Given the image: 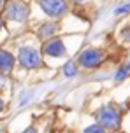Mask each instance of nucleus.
<instances>
[{
	"label": "nucleus",
	"mask_w": 130,
	"mask_h": 133,
	"mask_svg": "<svg viewBox=\"0 0 130 133\" xmlns=\"http://www.w3.org/2000/svg\"><path fill=\"white\" fill-rule=\"evenodd\" d=\"M39 7L42 9V12L49 16V18H62L63 14L69 11V5L65 0H39Z\"/></svg>",
	"instance_id": "5"
},
{
	"label": "nucleus",
	"mask_w": 130,
	"mask_h": 133,
	"mask_svg": "<svg viewBox=\"0 0 130 133\" xmlns=\"http://www.w3.org/2000/svg\"><path fill=\"white\" fill-rule=\"evenodd\" d=\"M30 14V7L21 2V0H9L4 5V16L9 21H16V23H23Z\"/></svg>",
	"instance_id": "4"
},
{
	"label": "nucleus",
	"mask_w": 130,
	"mask_h": 133,
	"mask_svg": "<svg viewBox=\"0 0 130 133\" xmlns=\"http://www.w3.org/2000/svg\"><path fill=\"white\" fill-rule=\"evenodd\" d=\"M4 109H5V102L0 98V114H2V110H4Z\"/></svg>",
	"instance_id": "16"
},
{
	"label": "nucleus",
	"mask_w": 130,
	"mask_h": 133,
	"mask_svg": "<svg viewBox=\"0 0 130 133\" xmlns=\"http://www.w3.org/2000/svg\"><path fill=\"white\" fill-rule=\"evenodd\" d=\"M56 33H58V25L53 23V21H49V23H42L39 30H37V35H39V39H42L44 42L49 39H53L56 37Z\"/></svg>",
	"instance_id": "8"
},
{
	"label": "nucleus",
	"mask_w": 130,
	"mask_h": 133,
	"mask_svg": "<svg viewBox=\"0 0 130 133\" xmlns=\"http://www.w3.org/2000/svg\"><path fill=\"white\" fill-rule=\"evenodd\" d=\"M97 124L100 128H104L106 131H118L121 126V110L116 105H104L100 107L95 114Z\"/></svg>",
	"instance_id": "1"
},
{
	"label": "nucleus",
	"mask_w": 130,
	"mask_h": 133,
	"mask_svg": "<svg viewBox=\"0 0 130 133\" xmlns=\"http://www.w3.org/2000/svg\"><path fill=\"white\" fill-rule=\"evenodd\" d=\"M14 65H16V56L7 49H0V72L7 75L14 70Z\"/></svg>",
	"instance_id": "7"
},
{
	"label": "nucleus",
	"mask_w": 130,
	"mask_h": 133,
	"mask_svg": "<svg viewBox=\"0 0 130 133\" xmlns=\"http://www.w3.org/2000/svg\"><path fill=\"white\" fill-rule=\"evenodd\" d=\"M7 82H9L7 75H5V74H2V72H0V91H2V89H4V88L7 86Z\"/></svg>",
	"instance_id": "14"
},
{
	"label": "nucleus",
	"mask_w": 130,
	"mask_h": 133,
	"mask_svg": "<svg viewBox=\"0 0 130 133\" xmlns=\"http://www.w3.org/2000/svg\"><path fill=\"white\" fill-rule=\"evenodd\" d=\"M2 26H4V19H2V16H0V30H2Z\"/></svg>",
	"instance_id": "18"
},
{
	"label": "nucleus",
	"mask_w": 130,
	"mask_h": 133,
	"mask_svg": "<svg viewBox=\"0 0 130 133\" xmlns=\"http://www.w3.org/2000/svg\"><path fill=\"white\" fill-rule=\"evenodd\" d=\"M106 60V54H104L102 49H97V47H86V49H83L79 56H77V66H83V68H86V70H93L97 66H100Z\"/></svg>",
	"instance_id": "3"
},
{
	"label": "nucleus",
	"mask_w": 130,
	"mask_h": 133,
	"mask_svg": "<svg viewBox=\"0 0 130 133\" xmlns=\"http://www.w3.org/2000/svg\"><path fill=\"white\" fill-rule=\"evenodd\" d=\"M121 40L127 42V44H130V26H127V28L121 30Z\"/></svg>",
	"instance_id": "13"
},
{
	"label": "nucleus",
	"mask_w": 130,
	"mask_h": 133,
	"mask_svg": "<svg viewBox=\"0 0 130 133\" xmlns=\"http://www.w3.org/2000/svg\"><path fill=\"white\" fill-rule=\"evenodd\" d=\"M16 61L25 70H35V68L42 66V54L39 49H35L32 46H23L18 49Z\"/></svg>",
	"instance_id": "2"
},
{
	"label": "nucleus",
	"mask_w": 130,
	"mask_h": 133,
	"mask_svg": "<svg viewBox=\"0 0 130 133\" xmlns=\"http://www.w3.org/2000/svg\"><path fill=\"white\" fill-rule=\"evenodd\" d=\"M41 53L46 54V56H49V58H63V56H67V46H65L63 39L53 37V39L42 42Z\"/></svg>",
	"instance_id": "6"
},
{
	"label": "nucleus",
	"mask_w": 130,
	"mask_h": 133,
	"mask_svg": "<svg viewBox=\"0 0 130 133\" xmlns=\"http://www.w3.org/2000/svg\"><path fill=\"white\" fill-rule=\"evenodd\" d=\"M130 12V2L128 4H123V5H118L114 9V14L116 16H121V14H128Z\"/></svg>",
	"instance_id": "12"
},
{
	"label": "nucleus",
	"mask_w": 130,
	"mask_h": 133,
	"mask_svg": "<svg viewBox=\"0 0 130 133\" xmlns=\"http://www.w3.org/2000/svg\"><path fill=\"white\" fill-rule=\"evenodd\" d=\"M74 2H79V4H81V2H86V0H74Z\"/></svg>",
	"instance_id": "19"
},
{
	"label": "nucleus",
	"mask_w": 130,
	"mask_h": 133,
	"mask_svg": "<svg viewBox=\"0 0 130 133\" xmlns=\"http://www.w3.org/2000/svg\"><path fill=\"white\" fill-rule=\"evenodd\" d=\"M128 75H130V63H125V65H121L116 70V74H114V81H116V82H121V81H125Z\"/></svg>",
	"instance_id": "10"
},
{
	"label": "nucleus",
	"mask_w": 130,
	"mask_h": 133,
	"mask_svg": "<svg viewBox=\"0 0 130 133\" xmlns=\"http://www.w3.org/2000/svg\"><path fill=\"white\" fill-rule=\"evenodd\" d=\"M20 133H39V130L35 126H28V128H25L23 131H20Z\"/></svg>",
	"instance_id": "15"
},
{
	"label": "nucleus",
	"mask_w": 130,
	"mask_h": 133,
	"mask_svg": "<svg viewBox=\"0 0 130 133\" xmlns=\"http://www.w3.org/2000/svg\"><path fill=\"white\" fill-rule=\"evenodd\" d=\"M0 133H4V131H2V130H0Z\"/></svg>",
	"instance_id": "20"
},
{
	"label": "nucleus",
	"mask_w": 130,
	"mask_h": 133,
	"mask_svg": "<svg viewBox=\"0 0 130 133\" xmlns=\"http://www.w3.org/2000/svg\"><path fill=\"white\" fill-rule=\"evenodd\" d=\"M83 133H107L104 128H100L97 123H93V124H90V126H86L84 130H83Z\"/></svg>",
	"instance_id": "11"
},
{
	"label": "nucleus",
	"mask_w": 130,
	"mask_h": 133,
	"mask_svg": "<svg viewBox=\"0 0 130 133\" xmlns=\"http://www.w3.org/2000/svg\"><path fill=\"white\" fill-rule=\"evenodd\" d=\"M77 74H79V66H77V63H76L74 60H69L67 63L63 65V75H65V77L70 79V77H76Z\"/></svg>",
	"instance_id": "9"
},
{
	"label": "nucleus",
	"mask_w": 130,
	"mask_h": 133,
	"mask_svg": "<svg viewBox=\"0 0 130 133\" xmlns=\"http://www.w3.org/2000/svg\"><path fill=\"white\" fill-rule=\"evenodd\" d=\"M4 5H5V0H0V9H4Z\"/></svg>",
	"instance_id": "17"
}]
</instances>
